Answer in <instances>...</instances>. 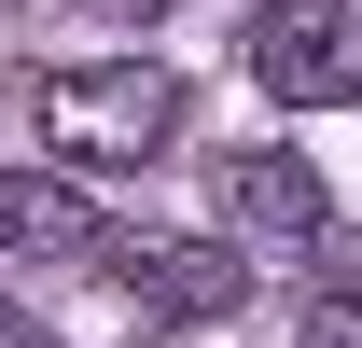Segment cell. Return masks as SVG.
I'll list each match as a JSON object with an SVG mask.
<instances>
[{
    "label": "cell",
    "mask_w": 362,
    "mask_h": 348,
    "mask_svg": "<svg viewBox=\"0 0 362 348\" xmlns=\"http://www.w3.org/2000/svg\"><path fill=\"white\" fill-rule=\"evenodd\" d=\"M42 139L70 153V168H153L181 139V84L168 70H42Z\"/></svg>",
    "instance_id": "obj_1"
},
{
    "label": "cell",
    "mask_w": 362,
    "mask_h": 348,
    "mask_svg": "<svg viewBox=\"0 0 362 348\" xmlns=\"http://www.w3.org/2000/svg\"><path fill=\"white\" fill-rule=\"evenodd\" d=\"M251 70H265V98H293V112H334V98H362V42H349V14H334V0H265Z\"/></svg>",
    "instance_id": "obj_2"
},
{
    "label": "cell",
    "mask_w": 362,
    "mask_h": 348,
    "mask_svg": "<svg viewBox=\"0 0 362 348\" xmlns=\"http://www.w3.org/2000/svg\"><path fill=\"white\" fill-rule=\"evenodd\" d=\"M223 209H237L251 251H320V237H334V181H320L307 153H237V168H223Z\"/></svg>",
    "instance_id": "obj_3"
},
{
    "label": "cell",
    "mask_w": 362,
    "mask_h": 348,
    "mask_svg": "<svg viewBox=\"0 0 362 348\" xmlns=\"http://www.w3.org/2000/svg\"><path fill=\"white\" fill-rule=\"evenodd\" d=\"M112 279H126L153 320H223L237 293H251V265L237 251H195V237H153V251H112Z\"/></svg>",
    "instance_id": "obj_4"
},
{
    "label": "cell",
    "mask_w": 362,
    "mask_h": 348,
    "mask_svg": "<svg viewBox=\"0 0 362 348\" xmlns=\"http://www.w3.org/2000/svg\"><path fill=\"white\" fill-rule=\"evenodd\" d=\"M0 251H98V209L70 195V181L0 168Z\"/></svg>",
    "instance_id": "obj_5"
},
{
    "label": "cell",
    "mask_w": 362,
    "mask_h": 348,
    "mask_svg": "<svg viewBox=\"0 0 362 348\" xmlns=\"http://www.w3.org/2000/svg\"><path fill=\"white\" fill-rule=\"evenodd\" d=\"M307 348H362V306H349V293H320V306H307Z\"/></svg>",
    "instance_id": "obj_6"
},
{
    "label": "cell",
    "mask_w": 362,
    "mask_h": 348,
    "mask_svg": "<svg viewBox=\"0 0 362 348\" xmlns=\"http://www.w3.org/2000/svg\"><path fill=\"white\" fill-rule=\"evenodd\" d=\"M98 14H168V0H98Z\"/></svg>",
    "instance_id": "obj_7"
},
{
    "label": "cell",
    "mask_w": 362,
    "mask_h": 348,
    "mask_svg": "<svg viewBox=\"0 0 362 348\" xmlns=\"http://www.w3.org/2000/svg\"><path fill=\"white\" fill-rule=\"evenodd\" d=\"M0 348H42V335H28V320H0Z\"/></svg>",
    "instance_id": "obj_8"
}]
</instances>
